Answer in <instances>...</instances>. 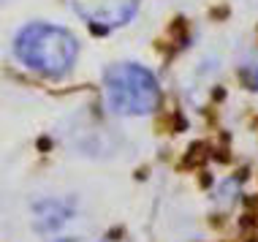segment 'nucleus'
<instances>
[{"label":"nucleus","mask_w":258,"mask_h":242,"mask_svg":"<svg viewBox=\"0 0 258 242\" xmlns=\"http://www.w3.org/2000/svg\"><path fill=\"white\" fill-rule=\"evenodd\" d=\"M14 54L25 68L46 79H60L74 68L79 57V44L66 27L36 22L27 25L14 38Z\"/></svg>","instance_id":"1"},{"label":"nucleus","mask_w":258,"mask_h":242,"mask_svg":"<svg viewBox=\"0 0 258 242\" xmlns=\"http://www.w3.org/2000/svg\"><path fill=\"white\" fill-rule=\"evenodd\" d=\"M103 90L109 109L125 117L150 114L160 103V85L155 74L136 63L109 66L103 74Z\"/></svg>","instance_id":"2"},{"label":"nucleus","mask_w":258,"mask_h":242,"mask_svg":"<svg viewBox=\"0 0 258 242\" xmlns=\"http://www.w3.org/2000/svg\"><path fill=\"white\" fill-rule=\"evenodd\" d=\"M76 17L85 19L95 33H109L136 17L142 0H68Z\"/></svg>","instance_id":"3"},{"label":"nucleus","mask_w":258,"mask_h":242,"mask_svg":"<svg viewBox=\"0 0 258 242\" xmlns=\"http://www.w3.org/2000/svg\"><path fill=\"white\" fill-rule=\"evenodd\" d=\"M242 79H245V85H247V87L258 90V66H247L245 71H242Z\"/></svg>","instance_id":"4"},{"label":"nucleus","mask_w":258,"mask_h":242,"mask_svg":"<svg viewBox=\"0 0 258 242\" xmlns=\"http://www.w3.org/2000/svg\"><path fill=\"white\" fill-rule=\"evenodd\" d=\"M101 242H131V237H128L125 231H109Z\"/></svg>","instance_id":"5"}]
</instances>
